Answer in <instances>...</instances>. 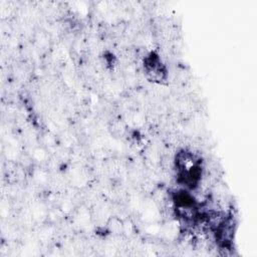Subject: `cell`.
Segmentation results:
<instances>
[{
  "label": "cell",
  "mask_w": 257,
  "mask_h": 257,
  "mask_svg": "<svg viewBox=\"0 0 257 257\" xmlns=\"http://www.w3.org/2000/svg\"><path fill=\"white\" fill-rule=\"evenodd\" d=\"M144 67L148 77L153 81H162L167 76V70L159 55L155 52H151L145 58Z\"/></svg>",
  "instance_id": "1"
},
{
  "label": "cell",
  "mask_w": 257,
  "mask_h": 257,
  "mask_svg": "<svg viewBox=\"0 0 257 257\" xmlns=\"http://www.w3.org/2000/svg\"><path fill=\"white\" fill-rule=\"evenodd\" d=\"M106 228L110 234L120 235L124 231V223L120 218L116 216H111L106 222Z\"/></svg>",
  "instance_id": "2"
}]
</instances>
